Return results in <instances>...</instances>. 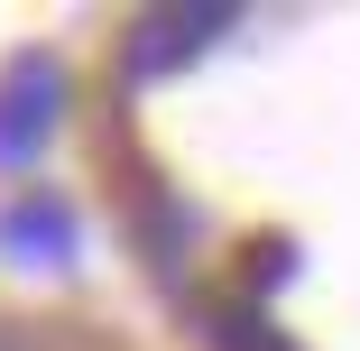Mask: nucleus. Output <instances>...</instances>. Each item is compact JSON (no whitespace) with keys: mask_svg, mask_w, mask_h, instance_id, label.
<instances>
[{"mask_svg":"<svg viewBox=\"0 0 360 351\" xmlns=\"http://www.w3.org/2000/svg\"><path fill=\"white\" fill-rule=\"evenodd\" d=\"M222 28H240V10H212V0H203V10H148L139 37H129V75L139 84H148V75H176V65H194Z\"/></svg>","mask_w":360,"mask_h":351,"instance_id":"nucleus-2","label":"nucleus"},{"mask_svg":"<svg viewBox=\"0 0 360 351\" xmlns=\"http://www.w3.org/2000/svg\"><path fill=\"white\" fill-rule=\"evenodd\" d=\"M0 250H10V259H65V250H75V213H65V203L56 194H19L10 203V213H0Z\"/></svg>","mask_w":360,"mask_h":351,"instance_id":"nucleus-3","label":"nucleus"},{"mask_svg":"<svg viewBox=\"0 0 360 351\" xmlns=\"http://www.w3.org/2000/svg\"><path fill=\"white\" fill-rule=\"evenodd\" d=\"M56 120H65V65L56 56H19L10 75H0V176L37 167Z\"/></svg>","mask_w":360,"mask_h":351,"instance_id":"nucleus-1","label":"nucleus"},{"mask_svg":"<svg viewBox=\"0 0 360 351\" xmlns=\"http://www.w3.org/2000/svg\"><path fill=\"white\" fill-rule=\"evenodd\" d=\"M203 342H212V351H296L250 296H212V305H203Z\"/></svg>","mask_w":360,"mask_h":351,"instance_id":"nucleus-4","label":"nucleus"}]
</instances>
